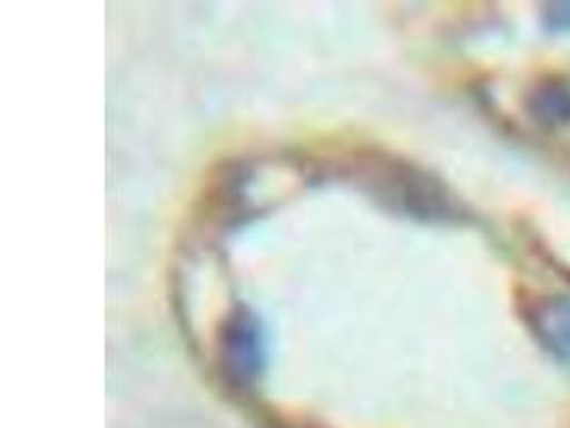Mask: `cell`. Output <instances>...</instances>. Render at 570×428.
<instances>
[{"mask_svg":"<svg viewBox=\"0 0 570 428\" xmlns=\"http://www.w3.org/2000/svg\"><path fill=\"white\" fill-rule=\"evenodd\" d=\"M530 114L544 127H562L570 123V86L547 81L530 95Z\"/></svg>","mask_w":570,"mask_h":428,"instance_id":"3957f363","label":"cell"},{"mask_svg":"<svg viewBox=\"0 0 570 428\" xmlns=\"http://www.w3.org/2000/svg\"><path fill=\"white\" fill-rule=\"evenodd\" d=\"M530 323L551 356L570 360V298L551 295L534 302Z\"/></svg>","mask_w":570,"mask_h":428,"instance_id":"6da1fadb","label":"cell"},{"mask_svg":"<svg viewBox=\"0 0 570 428\" xmlns=\"http://www.w3.org/2000/svg\"><path fill=\"white\" fill-rule=\"evenodd\" d=\"M250 315H235L225 330V356L229 364V373L235 374L239 381L255 377L259 371L261 343L255 321L248 320Z\"/></svg>","mask_w":570,"mask_h":428,"instance_id":"7a4b0ae2","label":"cell"}]
</instances>
